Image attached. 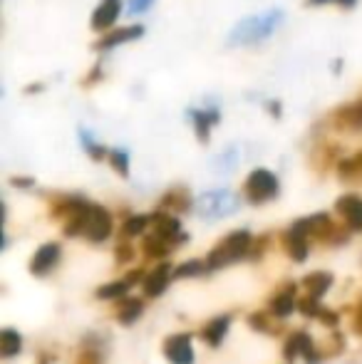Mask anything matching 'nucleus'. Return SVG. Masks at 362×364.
<instances>
[{
  "label": "nucleus",
  "instance_id": "4",
  "mask_svg": "<svg viewBox=\"0 0 362 364\" xmlns=\"http://www.w3.org/2000/svg\"><path fill=\"white\" fill-rule=\"evenodd\" d=\"M290 225H293L295 230H300L310 243L328 245V248L345 245L350 240V235H353L343 223H338V220L330 216V213H313V216L293 220Z\"/></svg>",
  "mask_w": 362,
  "mask_h": 364
},
{
  "label": "nucleus",
  "instance_id": "12",
  "mask_svg": "<svg viewBox=\"0 0 362 364\" xmlns=\"http://www.w3.org/2000/svg\"><path fill=\"white\" fill-rule=\"evenodd\" d=\"M335 216L350 233H362V196L358 193H343L335 201Z\"/></svg>",
  "mask_w": 362,
  "mask_h": 364
},
{
  "label": "nucleus",
  "instance_id": "29",
  "mask_svg": "<svg viewBox=\"0 0 362 364\" xmlns=\"http://www.w3.org/2000/svg\"><path fill=\"white\" fill-rule=\"evenodd\" d=\"M20 352H23V335L13 327H3L0 330V357L8 362L15 360Z\"/></svg>",
  "mask_w": 362,
  "mask_h": 364
},
{
  "label": "nucleus",
  "instance_id": "28",
  "mask_svg": "<svg viewBox=\"0 0 362 364\" xmlns=\"http://www.w3.org/2000/svg\"><path fill=\"white\" fill-rule=\"evenodd\" d=\"M151 228V216L147 213H134V216H127L119 225V238H144L147 230Z\"/></svg>",
  "mask_w": 362,
  "mask_h": 364
},
{
  "label": "nucleus",
  "instance_id": "35",
  "mask_svg": "<svg viewBox=\"0 0 362 364\" xmlns=\"http://www.w3.org/2000/svg\"><path fill=\"white\" fill-rule=\"evenodd\" d=\"M110 166L115 168L117 173H119L122 178L129 176V154H127V149H110Z\"/></svg>",
  "mask_w": 362,
  "mask_h": 364
},
{
  "label": "nucleus",
  "instance_id": "26",
  "mask_svg": "<svg viewBox=\"0 0 362 364\" xmlns=\"http://www.w3.org/2000/svg\"><path fill=\"white\" fill-rule=\"evenodd\" d=\"M119 8H122L119 0H102L95 8V13H92V30L102 33V30L112 28V23H115L117 15H119Z\"/></svg>",
  "mask_w": 362,
  "mask_h": 364
},
{
  "label": "nucleus",
  "instance_id": "40",
  "mask_svg": "<svg viewBox=\"0 0 362 364\" xmlns=\"http://www.w3.org/2000/svg\"><path fill=\"white\" fill-rule=\"evenodd\" d=\"M151 3H154V0H129V15L144 13V10L151 8Z\"/></svg>",
  "mask_w": 362,
  "mask_h": 364
},
{
  "label": "nucleus",
  "instance_id": "33",
  "mask_svg": "<svg viewBox=\"0 0 362 364\" xmlns=\"http://www.w3.org/2000/svg\"><path fill=\"white\" fill-rule=\"evenodd\" d=\"M80 141H82V149L87 151V156L92 159V161H105V159H110V149L102 146L87 129L80 132Z\"/></svg>",
  "mask_w": 362,
  "mask_h": 364
},
{
  "label": "nucleus",
  "instance_id": "2",
  "mask_svg": "<svg viewBox=\"0 0 362 364\" xmlns=\"http://www.w3.org/2000/svg\"><path fill=\"white\" fill-rule=\"evenodd\" d=\"M283 23V10L280 8H271L266 13H256L248 15V18L238 20L236 25L228 33V45L231 48H248V45H256L268 40L275 30Z\"/></svg>",
  "mask_w": 362,
  "mask_h": 364
},
{
  "label": "nucleus",
  "instance_id": "19",
  "mask_svg": "<svg viewBox=\"0 0 362 364\" xmlns=\"http://www.w3.org/2000/svg\"><path fill=\"white\" fill-rule=\"evenodd\" d=\"M228 330H231V315H216L208 322H203V327L198 330V340L211 350H216V347L223 345Z\"/></svg>",
  "mask_w": 362,
  "mask_h": 364
},
{
  "label": "nucleus",
  "instance_id": "41",
  "mask_svg": "<svg viewBox=\"0 0 362 364\" xmlns=\"http://www.w3.org/2000/svg\"><path fill=\"white\" fill-rule=\"evenodd\" d=\"M350 327H353L355 335L362 337V300L358 302V310H355V315H353V322H350Z\"/></svg>",
  "mask_w": 362,
  "mask_h": 364
},
{
  "label": "nucleus",
  "instance_id": "44",
  "mask_svg": "<svg viewBox=\"0 0 362 364\" xmlns=\"http://www.w3.org/2000/svg\"><path fill=\"white\" fill-rule=\"evenodd\" d=\"M268 109L273 112V117H280V105H278V102H271V105H268Z\"/></svg>",
  "mask_w": 362,
  "mask_h": 364
},
{
  "label": "nucleus",
  "instance_id": "17",
  "mask_svg": "<svg viewBox=\"0 0 362 364\" xmlns=\"http://www.w3.org/2000/svg\"><path fill=\"white\" fill-rule=\"evenodd\" d=\"M156 208L166 213H174V216H181V213H188L191 208H196V201H193V196L188 193L186 186H174L159 198Z\"/></svg>",
  "mask_w": 362,
  "mask_h": 364
},
{
  "label": "nucleus",
  "instance_id": "7",
  "mask_svg": "<svg viewBox=\"0 0 362 364\" xmlns=\"http://www.w3.org/2000/svg\"><path fill=\"white\" fill-rule=\"evenodd\" d=\"M60 260H63V245H60L58 240H50V243H43L30 255L28 270H30V275L38 280L50 278V275L58 270Z\"/></svg>",
  "mask_w": 362,
  "mask_h": 364
},
{
  "label": "nucleus",
  "instance_id": "9",
  "mask_svg": "<svg viewBox=\"0 0 362 364\" xmlns=\"http://www.w3.org/2000/svg\"><path fill=\"white\" fill-rule=\"evenodd\" d=\"M161 355L169 364H193L196 355H193V335L188 332H174V335L164 337L161 342Z\"/></svg>",
  "mask_w": 362,
  "mask_h": 364
},
{
  "label": "nucleus",
  "instance_id": "1",
  "mask_svg": "<svg viewBox=\"0 0 362 364\" xmlns=\"http://www.w3.org/2000/svg\"><path fill=\"white\" fill-rule=\"evenodd\" d=\"M112 230H115V218L100 203H90L82 213H78L68 223H63L65 238H85L92 245L105 243L112 235Z\"/></svg>",
  "mask_w": 362,
  "mask_h": 364
},
{
  "label": "nucleus",
  "instance_id": "25",
  "mask_svg": "<svg viewBox=\"0 0 362 364\" xmlns=\"http://www.w3.org/2000/svg\"><path fill=\"white\" fill-rule=\"evenodd\" d=\"M142 35H144V28H142V25L119 28V30H115V33H110V35H102V38L95 43V50H112V48H117V45H124V43H129V40L142 38Z\"/></svg>",
  "mask_w": 362,
  "mask_h": 364
},
{
  "label": "nucleus",
  "instance_id": "11",
  "mask_svg": "<svg viewBox=\"0 0 362 364\" xmlns=\"http://www.w3.org/2000/svg\"><path fill=\"white\" fill-rule=\"evenodd\" d=\"M171 280H174V265H171L169 260L156 263L154 268L147 273L144 283H142V295H144L147 300H156V297H161L169 290Z\"/></svg>",
  "mask_w": 362,
  "mask_h": 364
},
{
  "label": "nucleus",
  "instance_id": "34",
  "mask_svg": "<svg viewBox=\"0 0 362 364\" xmlns=\"http://www.w3.org/2000/svg\"><path fill=\"white\" fill-rule=\"evenodd\" d=\"M137 258V248L129 238H117L115 245V263L117 265H127V263H134Z\"/></svg>",
  "mask_w": 362,
  "mask_h": 364
},
{
  "label": "nucleus",
  "instance_id": "8",
  "mask_svg": "<svg viewBox=\"0 0 362 364\" xmlns=\"http://www.w3.org/2000/svg\"><path fill=\"white\" fill-rule=\"evenodd\" d=\"M298 285L300 283H295V280H285L283 285H278L273 295L268 297L266 310L271 312L273 317H278V320H288V317L298 310V297H300Z\"/></svg>",
  "mask_w": 362,
  "mask_h": 364
},
{
  "label": "nucleus",
  "instance_id": "27",
  "mask_svg": "<svg viewBox=\"0 0 362 364\" xmlns=\"http://www.w3.org/2000/svg\"><path fill=\"white\" fill-rule=\"evenodd\" d=\"M132 288H134V285H132L127 278L110 280V283L100 285V288L95 290V297L97 300H105V302H119V300H124V297H129Z\"/></svg>",
  "mask_w": 362,
  "mask_h": 364
},
{
  "label": "nucleus",
  "instance_id": "14",
  "mask_svg": "<svg viewBox=\"0 0 362 364\" xmlns=\"http://www.w3.org/2000/svg\"><path fill=\"white\" fill-rule=\"evenodd\" d=\"M92 201L78 193H60V196L50 198V218L60 220V223H68L70 218H75L78 213H82Z\"/></svg>",
  "mask_w": 362,
  "mask_h": 364
},
{
  "label": "nucleus",
  "instance_id": "37",
  "mask_svg": "<svg viewBox=\"0 0 362 364\" xmlns=\"http://www.w3.org/2000/svg\"><path fill=\"white\" fill-rule=\"evenodd\" d=\"M320 307H323V302L315 300V297H310V295H300L298 297V312L303 317H308V320H315V317H318Z\"/></svg>",
  "mask_w": 362,
  "mask_h": 364
},
{
  "label": "nucleus",
  "instance_id": "31",
  "mask_svg": "<svg viewBox=\"0 0 362 364\" xmlns=\"http://www.w3.org/2000/svg\"><path fill=\"white\" fill-rule=\"evenodd\" d=\"M318 350H320V355H323V360H335V357H340L345 350H348V342H345L343 332L335 330L328 340L318 342Z\"/></svg>",
  "mask_w": 362,
  "mask_h": 364
},
{
  "label": "nucleus",
  "instance_id": "42",
  "mask_svg": "<svg viewBox=\"0 0 362 364\" xmlns=\"http://www.w3.org/2000/svg\"><path fill=\"white\" fill-rule=\"evenodd\" d=\"M10 183H13L15 188H33L35 181L30 176H13V178H10Z\"/></svg>",
  "mask_w": 362,
  "mask_h": 364
},
{
  "label": "nucleus",
  "instance_id": "20",
  "mask_svg": "<svg viewBox=\"0 0 362 364\" xmlns=\"http://www.w3.org/2000/svg\"><path fill=\"white\" fill-rule=\"evenodd\" d=\"M246 325L248 330L258 332V335H266V337H283L285 332V325L283 320H278V317H273L268 310H253L251 315L246 317Z\"/></svg>",
  "mask_w": 362,
  "mask_h": 364
},
{
  "label": "nucleus",
  "instance_id": "30",
  "mask_svg": "<svg viewBox=\"0 0 362 364\" xmlns=\"http://www.w3.org/2000/svg\"><path fill=\"white\" fill-rule=\"evenodd\" d=\"M335 171H338V176L343 178L345 183H360L362 181V151L343 159V161L335 166Z\"/></svg>",
  "mask_w": 362,
  "mask_h": 364
},
{
  "label": "nucleus",
  "instance_id": "21",
  "mask_svg": "<svg viewBox=\"0 0 362 364\" xmlns=\"http://www.w3.org/2000/svg\"><path fill=\"white\" fill-rule=\"evenodd\" d=\"M174 250L176 248L169 243V240L159 238L156 233H147L144 238H142V243H139L142 258H144V260H154V263H164V260L169 258Z\"/></svg>",
  "mask_w": 362,
  "mask_h": 364
},
{
  "label": "nucleus",
  "instance_id": "15",
  "mask_svg": "<svg viewBox=\"0 0 362 364\" xmlns=\"http://www.w3.org/2000/svg\"><path fill=\"white\" fill-rule=\"evenodd\" d=\"M330 124H333V129L345 132V134L362 132V102H348V105H340L338 109H333Z\"/></svg>",
  "mask_w": 362,
  "mask_h": 364
},
{
  "label": "nucleus",
  "instance_id": "39",
  "mask_svg": "<svg viewBox=\"0 0 362 364\" xmlns=\"http://www.w3.org/2000/svg\"><path fill=\"white\" fill-rule=\"evenodd\" d=\"M218 161H221V164H218V168H221V171H231V168L238 164L236 149H233V146H231V149H226V151L221 154V159H218Z\"/></svg>",
  "mask_w": 362,
  "mask_h": 364
},
{
  "label": "nucleus",
  "instance_id": "24",
  "mask_svg": "<svg viewBox=\"0 0 362 364\" xmlns=\"http://www.w3.org/2000/svg\"><path fill=\"white\" fill-rule=\"evenodd\" d=\"M144 300L147 297H124V300L115 302V320L124 327H132L144 315Z\"/></svg>",
  "mask_w": 362,
  "mask_h": 364
},
{
  "label": "nucleus",
  "instance_id": "3",
  "mask_svg": "<svg viewBox=\"0 0 362 364\" xmlns=\"http://www.w3.org/2000/svg\"><path fill=\"white\" fill-rule=\"evenodd\" d=\"M253 238L256 235L246 228H238V230H231L228 235H223L203 260H206V268L208 273H216V270H223V268H231L236 265L238 260H246L248 258V250L253 245Z\"/></svg>",
  "mask_w": 362,
  "mask_h": 364
},
{
  "label": "nucleus",
  "instance_id": "16",
  "mask_svg": "<svg viewBox=\"0 0 362 364\" xmlns=\"http://www.w3.org/2000/svg\"><path fill=\"white\" fill-rule=\"evenodd\" d=\"M280 248H283V253L288 255L293 263H305L310 255V240L305 238L300 230H295L293 225L290 228H285L283 233H280Z\"/></svg>",
  "mask_w": 362,
  "mask_h": 364
},
{
  "label": "nucleus",
  "instance_id": "43",
  "mask_svg": "<svg viewBox=\"0 0 362 364\" xmlns=\"http://www.w3.org/2000/svg\"><path fill=\"white\" fill-rule=\"evenodd\" d=\"M310 5H325V3H338L340 8H353L358 0H308Z\"/></svg>",
  "mask_w": 362,
  "mask_h": 364
},
{
  "label": "nucleus",
  "instance_id": "18",
  "mask_svg": "<svg viewBox=\"0 0 362 364\" xmlns=\"http://www.w3.org/2000/svg\"><path fill=\"white\" fill-rule=\"evenodd\" d=\"M105 360H107V342H105V337H100L97 332H92V335H85L82 340H80L75 364H105Z\"/></svg>",
  "mask_w": 362,
  "mask_h": 364
},
{
  "label": "nucleus",
  "instance_id": "6",
  "mask_svg": "<svg viewBox=\"0 0 362 364\" xmlns=\"http://www.w3.org/2000/svg\"><path fill=\"white\" fill-rule=\"evenodd\" d=\"M238 211V196L228 188H211L196 198V213L203 220L228 218Z\"/></svg>",
  "mask_w": 362,
  "mask_h": 364
},
{
  "label": "nucleus",
  "instance_id": "23",
  "mask_svg": "<svg viewBox=\"0 0 362 364\" xmlns=\"http://www.w3.org/2000/svg\"><path fill=\"white\" fill-rule=\"evenodd\" d=\"M188 119H191L198 141L206 144L208 136H211V127L221 122V114H218L216 107H211V109H188Z\"/></svg>",
  "mask_w": 362,
  "mask_h": 364
},
{
  "label": "nucleus",
  "instance_id": "36",
  "mask_svg": "<svg viewBox=\"0 0 362 364\" xmlns=\"http://www.w3.org/2000/svg\"><path fill=\"white\" fill-rule=\"evenodd\" d=\"M271 240H273L271 233H263V235H258V238H253V245H251V250H248V258L246 260H251V263H258V260H263V255H266L268 248L273 245Z\"/></svg>",
  "mask_w": 362,
  "mask_h": 364
},
{
  "label": "nucleus",
  "instance_id": "5",
  "mask_svg": "<svg viewBox=\"0 0 362 364\" xmlns=\"http://www.w3.org/2000/svg\"><path fill=\"white\" fill-rule=\"evenodd\" d=\"M241 193L251 206H263V203H271L273 198H278L280 181L271 168H253L243 181Z\"/></svg>",
  "mask_w": 362,
  "mask_h": 364
},
{
  "label": "nucleus",
  "instance_id": "38",
  "mask_svg": "<svg viewBox=\"0 0 362 364\" xmlns=\"http://www.w3.org/2000/svg\"><path fill=\"white\" fill-rule=\"evenodd\" d=\"M315 320L320 322V325H325V327H330V330H338V325H340V312L338 310H330V307H320V312H318V317Z\"/></svg>",
  "mask_w": 362,
  "mask_h": 364
},
{
  "label": "nucleus",
  "instance_id": "13",
  "mask_svg": "<svg viewBox=\"0 0 362 364\" xmlns=\"http://www.w3.org/2000/svg\"><path fill=\"white\" fill-rule=\"evenodd\" d=\"M315 345H318V342L313 340V335H310V332L295 330V332H290V335L283 340L280 355H283V360L288 362V364H293V362H298V360L305 362L310 357V352L315 350Z\"/></svg>",
  "mask_w": 362,
  "mask_h": 364
},
{
  "label": "nucleus",
  "instance_id": "22",
  "mask_svg": "<svg viewBox=\"0 0 362 364\" xmlns=\"http://www.w3.org/2000/svg\"><path fill=\"white\" fill-rule=\"evenodd\" d=\"M333 283H335V275L328 273V270H313V273L300 278V288L305 290V295L315 297V300H323L330 292V288H333Z\"/></svg>",
  "mask_w": 362,
  "mask_h": 364
},
{
  "label": "nucleus",
  "instance_id": "10",
  "mask_svg": "<svg viewBox=\"0 0 362 364\" xmlns=\"http://www.w3.org/2000/svg\"><path fill=\"white\" fill-rule=\"evenodd\" d=\"M149 216H151V233H156L159 238L169 240L174 248H181V245L188 240V235L183 233V225H181L179 216L159 211V208H156L154 213H149Z\"/></svg>",
  "mask_w": 362,
  "mask_h": 364
},
{
  "label": "nucleus",
  "instance_id": "32",
  "mask_svg": "<svg viewBox=\"0 0 362 364\" xmlns=\"http://www.w3.org/2000/svg\"><path fill=\"white\" fill-rule=\"evenodd\" d=\"M203 273H208L206 268V260L203 258H191V260H183L174 268V280H186V278H201Z\"/></svg>",
  "mask_w": 362,
  "mask_h": 364
}]
</instances>
